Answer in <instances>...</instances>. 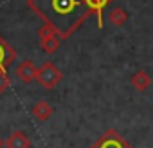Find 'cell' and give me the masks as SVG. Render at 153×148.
Masks as SVG:
<instances>
[{
    "label": "cell",
    "mask_w": 153,
    "mask_h": 148,
    "mask_svg": "<svg viewBox=\"0 0 153 148\" xmlns=\"http://www.w3.org/2000/svg\"><path fill=\"white\" fill-rule=\"evenodd\" d=\"M27 6L59 36V40L68 38L92 15L87 0H27Z\"/></svg>",
    "instance_id": "cell-1"
},
{
    "label": "cell",
    "mask_w": 153,
    "mask_h": 148,
    "mask_svg": "<svg viewBox=\"0 0 153 148\" xmlns=\"http://www.w3.org/2000/svg\"><path fill=\"white\" fill-rule=\"evenodd\" d=\"M61 78H63L61 70H58L56 65L51 63V61L43 63V65L38 69V74H36V80L40 81V85H42L43 89H52V87H56Z\"/></svg>",
    "instance_id": "cell-2"
},
{
    "label": "cell",
    "mask_w": 153,
    "mask_h": 148,
    "mask_svg": "<svg viewBox=\"0 0 153 148\" xmlns=\"http://www.w3.org/2000/svg\"><path fill=\"white\" fill-rule=\"evenodd\" d=\"M92 148H131V144H130L124 137H121L117 132L108 130L103 137H99V139L94 143Z\"/></svg>",
    "instance_id": "cell-3"
},
{
    "label": "cell",
    "mask_w": 153,
    "mask_h": 148,
    "mask_svg": "<svg viewBox=\"0 0 153 148\" xmlns=\"http://www.w3.org/2000/svg\"><path fill=\"white\" fill-rule=\"evenodd\" d=\"M15 56H16L15 49L0 36V70H6V67L15 60Z\"/></svg>",
    "instance_id": "cell-4"
},
{
    "label": "cell",
    "mask_w": 153,
    "mask_h": 148,
    "mask_svg": "<svg viewBox=\"0 0 153 148\" xmlns=\"http://www.w3.org/2000/svg\"><path fill=\"white\" fill-rule=\"evenodd\" d=\"M16 74L20 76V80L22 81H25V83H29V81H33L34 78H36V74H38V69L34 67V63L33 61H24V63H20V67L16 69Z\"/></svg>",
    "instance_id": "cell-5"
},
{
    "label": "cell",
    "mask_w": 153,
    "mask_h": 148,
    "mask_svg": "<svg viewBox=\"0 0 153 148\" xmlns=\"http://www.w3.org/2000/svg\"><path fill=\"white\" fill-rule=\"evenodd\" d=\"M7 148H31V141L27 135H24L22 132H15L9 135V139L6 141Z\"/></svg>",
    "instance_id": "cell-6"
},
{
    "label": "cell",
    "mask_w": 153,
    "mask_h": 148,
    "mask_svg": "<svg viewBox=\"0 0 153 148\" xmlns=\"http://www.w3.org/2000/svg\"><path fill=\"white\" fill-rule=\"evenodd\" d=\"M108 2H110V0H87V6H88L90 11L96 13V16H97L99 27H103V11H105V7H106Z\"/></svg>",
    "instance_id": "cell-7"
},
{
    "label": "cell",
    "mask_w": 153,
    "mask_h": 148,
    "mask_svg": "<svg viewBox=\"0 0 153 148\" xmlns=\"http://www.w3.org/2000/svg\"><path fill=\"white\" fill-rule=\"evenodd\" d=\"M131 83H133V87H135V89L144 90V89H148V87L151 85V78L148 76L144 70H139V72H135V74H133Z\"/></svg>",
    "instance_id": "cell-8"
},
{
    "label": "cell",
    "mask_w": 153,
    "mask_h": 148,
    "mask_svg": "<svg viewBox=\"0 0 153 148\" xmlns=\"http://www.w3.org/2000/svg\"><path fill=\"white\" fill-rule=\"evenodd\" d=\"M33 114H34L36 119L43 121V119L51 117V114H52V107H51L49 103H45V101H40V103H36V105L33 107Z\"/></svg>",
    "instance_id": "cell-9"
},
{
    "label": "cell",
    "mask_w": 153,
    "mask_h": 148,
    "mask_svg": "<svg viewBox=\"0 0 153 148\" xmlns=\"http://www.w3.org/2000/svg\"><path fill=\"white\" fill-rule=\"evenodd\" d=\"M59 45V36H49V38H43L42 40V47L45 49V51H49V52H52L56 47Z\"/></svg>",
    "instance_id": "cell-10"
},
{
    "label": "cell",
    "mask_w": 153,
    "mask_h": 148,
    "mask_svg": "<svg viewBox=\"0 0 153 148\" xmlns=\"http://www.w3.org/2000/svg\"><path fill=\"white\" fill-rule=\"evenodd\" d=\"M110 20L115 24V25H121L124 20H126V15H124V11L123 9H112V13H110Z\"/></svg>",
    "instance_id": "cell-11"
},
{
    "label": "cell",
    "mask_w": 153,
    "mask_h": 148,
    "mask_svg": "<svg viewBox=\"0 0 153 148\" xmlns=\"http://www.w3.org/2000/svg\"><path fill=\"white\" fill-rule=\"evenodd\" d=\"M7 87H9V78H7L6 70H0V92H4Z\"/></svg>",
    "instance_id": "cell-12"
},
{
    "label": "cell",
    "mask_w": 153,
    "mask_h": 148,
    "mask_svg": "<svg viewBox=\"0 0 153 148\" xmlns=\"http://www.w3.org/2000/svg\"><path fill=\"white\" fill-rule=\"evenodd\" d=\"M0 148H2V139H0Z\"/></svg>",
    "instance_id": "cell-13"
}]
</instances>
